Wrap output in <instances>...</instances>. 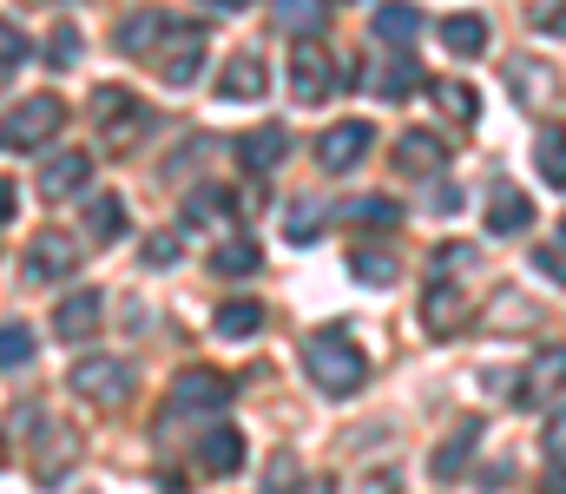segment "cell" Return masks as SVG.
<instances>
[{"instance_id":"cell-1","label":"cell","mask_w":566,"mask_h":494,"mask_svg":"<svg viewBox=\"0 0 566 494\" xmlns=\"http://www.w3.org/2000/svg\"><path fill=\"white\" fill-rule=\"evenodd\" d=\"M303 369H310V382H316L323 396H356L363 376H369V362H363V349L349 343V329H310V336H303Z\"/></svg>"},{"instance_id":"cell-2","label":"cell","mask_w":566,"mask_h":494,"mask_svg":"<svg viewBox=\"0 0 566 494\" xmlns=\"http://www.w3.org/2000/svg\"><path fill=\"white\" fill-rule=\"evenodd\" d=\"M336 80H343V73H336V53H329L316 33H303V40L290 46V93H296L303 106H316V99L336 93Z\"/></svg>"},{"instance_id":"cell-3","label":"cell","mask_w":566,"mask_h":494,"mask_svg":"<svg viewBox=\"0 0 566 494\" xmlns=\"http://www.w3.org/2000/svg\"><path fill=\"white\" fill-rule=\"evenodd\" d=\"M133 362L126 356H86L80 369H73V396L80 402H93V409H119L126 396H133Z\"/></svg>"},{"instance_id":"cell-4","label":"cell","mask_w":566,"mask_h":494,"mask_svg":"<svg viewBox=\"0 0 566 494\" xmlns=\"http://www.w3.org/2000/svg\"><path fill=\"white\" fill-rule=\"evenodd\" d=\"M165 40H171V46H151L158 80H165V86H191V80H198V60H205V27L171 20V27H165Z\"/></svg>"},{"instance_id":"cell-5","label":"cell","mask_w":566,"mask_h":494,"mask_svg":"<svg viewBox=\"0 0 566 494\" xmlns=\"http://www.w3.org/2000/svg\"><path fill=\"white\" fill-rule=\"evenodd\" d=\"M507 93L534 113V119H554L560 113V73L554 66H541V60H507Z\"/></svg>"},{"instance_id":"cell-6","label":"cell","mask_w":566,"mask_h":494,"mask_svg":"<svg viewBox=\"0 0 566 494\" xmlns=\"http://www.w3.org/2000/svg\"><path fill=\"white\" fill-rule=\"evenodd\" d=\"M20 264H27V277H33V284L73 277V271H80V238L46 224V231H33V244H27V257H20Z\"/></svg>"},{"instance_id":"cell-7","label":"cell","mask_w":566,"mask_h":494,"mask_svg":"<svg viewBox=\"0 0 566 494\" xmlns=\"http://www.w3.org/2000/svg\"><path fill=\"white\" fill-rule=\"evenodd\" d=\"M231 376H218V369H185L178 382H171V409H185V416H224L231 409Z\"/></svg>"},{"instance_id":"cell-8","label":"cell","mask_w":566,"mask_h":494,"mask_svg":"<svg viewBox=\"0 0 566 494\" xmlns=\"http://www.w3.org/2000/svg\"><path fill=\"white\" fill-rule=\"evenodd\" d=\"M60 119H66V106H60L53 93H33V99L13 106V119H7L0 133H7V146H46V139L60 133Z\"/></svg>"},{"instance_id":"cell-9","label":"cell","mask_w":566,"mask_h":494,"mask_svg":"<svg viewBox=\"0 0 566 494\" xmlns=\"http://www.w3.org/2000/svg\"><path fill=\"white\" fill-rule=\"evenodd\" d=\"M369 146H376L369 119H343V126H329V133L316 139V165H323V171H349V165L363 159Z\"/></svg>"},{"instance_id":"cell-10","label":"cell","mask_w":566,"mask_h":494,"mask_svg":"<svg viewBox=\"0 0 566 494\" xmlns=\"http://www.w3.org/2000/svg\"><path fill=\"white\" fill-rule=\"evenodd\" d=\"M527 224H534V198L514 191V185H494V198H488V231H494V238H514V231H527Z\"/></svg>"},{"instance_id":"cell-11","label":"cell","mask_w":566,"mask_h":494,"mask_svg":"<svg viewBox=\"0 0 566 494\" xmlns=\"http://www.w3.org/2000/svg\"><path fill=\"white\" fill-rule=\"evenodd\" d=\"M198 469H205V475H238V469H244V435H238V429L198 435Z\"/></svg>"},{"instance_id":"cell-12","label":"cell","mask_w":566,"mask_h":494,"mask_svg":"<svg viewBox=\"0 0 566 494\" xmlns=\"http://www.w3.org/2000/svg\"><path fill=\"white\" fill-rule=\"evenodd\" d=\"M99 311H106V304H99V291H73V297L53 311V336H66V343L93 336V329H99Z\"/></svg>"},{"instance_id":"cell-13","label":"cell","mask_w":566,"mask_h":494,"mask_svg":"<svg viewBox=\"0 0 566 494\" xmlns=\"http://www.w3.org/2000/svg\"><path fill=\"white\" fill-rule=\"evenodd\" d=\"M448 165V146L434 133H402L396 139V171H416V178H434Z\"/></svg>"},{"instance_id":"cell-14","label":"cell","mask_w":566,"mask_h":494,"mask_svg":"<svg viewBox=\"0 0 566 494\" xmlns=\"http://www.w3.org/2000/svg\"><path fill=\"white\" fill-rule=\"evenodd\" d=\"M264 86H271V73H264L258 53H238V60L218 73V93H224V99H264Z\"/></svg>"},{"instance_id":"cell-15","label":"cell","mask_w":566,"mask_h":494,"mask_svg":"<svg viewBox=\"0 0 566 494\" xmlns=\"http://www.w3.org/2000/svg\"><path fill=\"white\" fill-rule=\"evenodd\" d=\"M165 27H171L165 7H139V13H126V20H119V53H151V46L165 40Z\"/></svg>"},{"instance_id":"cell-16","label":"cell","mask_w":566,"mask_h":494,"mask_svg":"<svg viewBox=\"0 0 566 494\" xmlns=\"http://www.w3.org/2000/svg\"><path fill=\"white\" fill-rule=\"evenodd\" d=\"M474 442H481V422L468 416V422H461V429H454V435H448V442H441L434 455H428V475H434V482H448L454 469H468V455H474Z\"/></svg>"},{"instance_id":"cell-17","label":"cell","mask_w":566,"mask_h":494,"mask_svg":"<svg viewBox=\"0 0 566 494\" xmlns=\"http://www.w3.org/2000/svg\"><path fill=\"white\" fill-rule=\"evenodd\" d=\"M86 153H60V159H46L40 171V198H73V191H86Z\"/></svg>"},{"instance_id":"cell-18","label":"cell","mask_w":566,"mask_h":494,"mask_svg":"<svg viewBox=\"0 0 566 494\" xmlns=\"http://www.w3.org/2000/svg\"><path fill=\"white\" fill-rule=\"evenodd\" d=\"M283 153H290V133L283 126H258L244 146H238V159H244V171H277Z\"/></svg>"},{"instance_id":"cell-19","label":"cell","mask_w":566,"mask_h":494,"mask_svg":"<svg viewBox=\"0 0 566 494\" xmlns=\"http://www.w3.org/2000/svg\"><path fill=\"white\" fill-rule=\"evenodd\" d=\"M376 33H382L389 46H409V40L422 33V7H416V0H382V7H376Z\"/></svg>"},{"instance_id":"cell-20","label":"cell","mask_w":566,"mask_h":494,"mask_svg":"<svg viewBox=\"0 0 566 494\" xmlns=\"http://www.w3.org/2000/svg\"><path fill=\"white\" fill-rule=\"evenodd\" d=\"M441 46L461 53V60L488 53V20H481V13H448V20H441Z\"/></svg>"},{"instance_id":"cell-21","label":"cell","mask_w":566,"mask_h":494,"mask_svg":"<svg viewBox=\"0 0 566 494\" xmlns=\"http://www.w3.org/2000/svg\"><path fill=\"white\" fill-rule=\"evenodd\" d=\"M218 336H231V343H244V336H258L264 329V304L258 297H231V304H218Z\"/></svg>"},{"instance_id":"cell-22","label":"cell","mask_w":566,"mask_h":494,"mask_svg":"<svg viewBox=\"0 0 566 494\" xmlns=\"http://www.w3.org/2000/svg\"><path fill=\"white\" fill-rule=\"evenodd\" d=\"M554 389H566V349H541V356H534V369H527L521 402H541V396H554Z\"/></svg>"},{"instance_id":"cell-23","label":"cell","mask_w":566,"mask_h":494,"mask_svg":"<svg viewBox=\"0 0 566 494\" xmlns=\"http://www.w3.org/2000/svg\"><path fill=\"white\" fill-rule=\"evenodd\" d=\"M258 264H264V251H258L251 238H231V244L211 251V277H251Z\"/></svg>"},{"instance_id":"cell-24","label":"cell","mask_w":566,"mask_h":494,"mask_svg":"<svg viewBox=\"0 0 566 494\" xmlns=\"http://www.w3.org/2000/svg\"><path fill=\"white\" fill-rule=\"evenodd\" d=\"M534 165H541V178L566 191V133L560 126H541V139H534Z\"/></svg>"},{"instance_id":"cell-25","label":"cell","mask_w":566,"mask_h":494,"mask_svg":"<svg viewBox=\"0 0 566 494\" xmlns=\"http://www.w3.org/2000/svg\"><path fill=\"white\" fill-rule=\"evenodd\" d=\"M86 224H93L99 244H113V238H126V204L113 191H99V198H86Z\"/></svg>"},{"instance_id":"cell-26","label":"cell","mask_w":566,"mask_h":494,"mask_svg":"<svg viewBox=\"0 0 566 494\" xmlns=\"http://www.w3.org/2000/svg\"><path fill=\"white\" fill-rule=\"evenodd\" d=\"M369 86H376V93H382V99H409V93H416V86H422V73H416V60H409V53H402V60H389V66H382V73H369Z\"/></svg>"},{"instance_id":"cell-27","label":"cell","mask_w":566,"mask_h":494,"mask_svg":"<svg viewBox=\"0 0 566 494\" xmlns=\"http://www.w3.org/2000/svg\"><path fill=\"white\" fill-rule=\"evenodd\" d=\"M349 271H356L363 284H396V277H402V271H396V257H389V251H376V244L349 251Z\"/></svg>"},{"instance_id":"cell-28","label":"cell","mask_w":566,"mask_h":494,"mask_svg":"<svg viewBox=\"0 0 566 494\" xmlns=\"http://www.w3.org/2000/svg\"><path fill=\"white\" fill-rule=\"evenodd\" d=\"M434 106H441V113H454L461 126H468V119L481 113V99H474V86H461V80H434Z\"/></svg>"},{"instance_id":"cell-29","label":"cell","mask_w":566,"mask_h":494,"mask_svg":"<svg viewBox=\"0 0 566 494\" xmlns=\"http://www.w3.org/2000/svg\"><path fill=\"white\" fill-rule=\"evenodd\" d=\"M422 324L434 329V336H448V329L461 324V304H448V284H441V277H434V284H428V304H422Z\"/></svg>"},{"instance_id":"cell-30","label":"cell","mask_w":566,"mask_h":494,"mask_svg":"<svg viewBox=\"0 0 566 494\" xmlns=\"http://www.w3.org/2000/svg\"><path fill=\"white\" fill-rule=\"evenodd\" d=\"M86 106H93V119H99V126H113V119H126V113H133L139 99H133L126 86H99V93H93Z\"/></svg>"},{"instance_id":"cell-31","label":"cell","mask_w":566,"mask_h":494,"mask_svg":"<svg viewBox=\"0 0 566 494\" xmlns=\"http://www.w3.org/2000/svg\"><path fill=\"white\" fill-rule=\"evenodd\" d=\"M283 218H290V224H283V238H290V244H310V238H316V231H323V224H316V218H323V211H316V204H310V198H303V204H290V211H283Z\"/></svg>"},{"instance_id":"cell-32","label":"cell","mask_w":566,"mask_h":494,"mask_svg":"<svg viewBox=\"0 0 566 494\" xmlns=\"http://www.w3.org/2000/svg\"><path fill=\"white\" fill-rule=\"evenodd\" d=\"M27 356H33V329L7 324V329H0V369H13V362H27Z\"/></svg>"},{"instance_id":"cell-33","label":"cell","mask_w":566,"mask_h":494,"mask_svg":"<svg viewBox=\"0 0 566 494\" xmlns=\"http://www.w3.org/2000/svg\"><path fill=\"white\" fill-rule=\"evenodd\" d=\"M349 218H369V224H402L396 198H349Z\"/></svg>"},{"instance_id":"cell-34","label":"cell","mask_w":566,"mask_h":494,"mask_svg":"<svg viewBox=\"0 0 566 494\" xmlns=\"http://www.w3.org/2000/svg\"><path fill=\"white\" fill-rule=\"evenodd\" d=\"M27 53H33V40H27L13 20H0V66H20Z\"/></svg>"},{"instance_id":"cell-35","label":"cell","mask_w":566,"mask_h":494,"mask_svg":"<svg viewBox=\"0 0 566 494\" xmlns=\"http://www.w3.org/2000/svg\"><path fill=\"white\" fill-rule=\"evenodd\" d=\"M277 27H283V33L316 27V0H277Z\"/></svg>"},{"instance_id":"cell-36","label":"cell","mask_w":566,"mask_h":494,"mask_svg":"<svg viewBox=\"0 0 566 494\" xmlns=\"http://www.w3.org/2000/svg\"><path fill=\"white\" fill-rule=\"evenodd\" d=\"M224 211V191H198L191 204H185V218H218Z\"/></svg>"},{"instance_id":"cell-37","label":"cell","mask_w":566,"mask_h":494,"mask_svg":"<svg viewBox=\"0 0 566 494\" xmlns=\"http://www.w3.org/2000/svg\"><path fill=\"white\" fill-rule=\"evenodd\" d=\"M53 60H60V66H73V60H80V40H73V27H60V33H53Z\"/></svg>"},{"instance_id":"cell-38","label":"cell","mask_w":566,"mask_h":494,"mask_svg":"<svg viewBox=\"0 0 566 494\" xmlns=\"http://www.w3.org/2000/svg\"><path fill=\"white\" fill-rule=\"evenodd\" d=\"M534 271H547L554 284H566V257L560 251H534Z\"/></svg>"},{"instance_id":"cell-39","label":"cell","mask_w":566,"mask_h":494,"mask_svg":"<svg viewBox=\"0 0 566 494\" xmlns=\"http://www.w3.org/2000/svg\"><path fill=\"white\" fill-rule=\"evenodd\" d=\"M171 257H178V238H151L145 244V264H171Z\"/></svg>"},{"instance_id":"cell-40","label":"cell","mask_w":566,"mask_h":494,"mask_svg":"<svg viewBox=\"0 0 566 494\" xmlns=\"http://www.w3.org/2000/svg\"><path fill=\"white\" fill-rule=\"evenodd\" d=\"M547 449H554V455H566V409L554 416V429H547Z\"/></svg>"},{"instance_id":"cell-41","label":"cell","mask_w":566,"mask_h":494,"mask_svg":"<svg viewBox=\"0 0 566 494\" xmlns=\"http://www.w3.org/2000/svg\"><path fill=\"white\" fill-rule=\"evenodd\" d=\"M541 33H566V7H547L541 13Z\"/></svg>"},{"instance_id":"cell-42","label":"cell","mask_w":566,"mask_h":494,"mask_svg":"<svg viewBox=\"0 0 566 494\" xmlns=\"http://www.w3.org/2000/svg\"><path fill=\"white\" fill-rule=\"evenodd\" d=\"M7 218H13V185L0 178V224H7Z\"/></svg>"},{"instance_id":"cell-43","label":"cell","mask_w":566,"mask_h":494,"mask_svg":"<svg viewBox=\"0 0 566 494\" xmlns=\"http://www.w3.org/2000/svg\"><path fill=\"white\" fill-rule=\"evenodd\" d=\"M205 7H211V13H244L251 0H205Z\"/></svg>"},{"instance_id":"cell-44","label":"cell","mask_w":566,"mask_h":494,"mask_svg":"<svg viewBox=\"0 0 566 494\" xmlns=\"http://www.w3.org/2000/svg\"><path fill=\"white\" fill-rule=\"evenodd\" d=\"M560 238H566V218H560Z\"/></svg>"},{"instance_id":"cell-45","label":"cell","mask_w":566,"mask_h":494,"mask_svg":"<svg viewBox=\"0 0 566 494\" xmlns=\"http://www.w3.org/2000/svg\"><path fill=\"white\" fill-rule=\"evenodd\" d=\"M0 146H7V133H0Z\"/></svg>"}]
</instances>
